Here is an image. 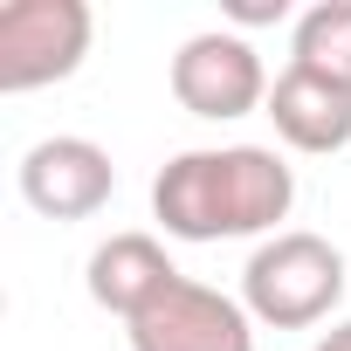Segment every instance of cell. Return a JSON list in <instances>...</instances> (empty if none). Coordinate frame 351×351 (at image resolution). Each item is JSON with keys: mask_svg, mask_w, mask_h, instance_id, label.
I'll return each instance as SVG.
<instances>
[{"mask_svg": "<svg viewBox=\"0 0 351 351\" xmlns=\"http://www.w3.org/2000/svg\"><path fill=\"white\" fill-rule=\"evenodd\" d=\"M131 351H255V317L241 296L180 276L145 317H131Z\"/></svg>", "mask_w": 351, "mask_h": 351, "instance_id": "5", "label": "cell"}, {"mask_svg": "<svg viewBox=\"0 0 351 351\" xmlns=\"http://www.w3.org/2000/svg\"><path fill=\"white\" fill-rule=\"evenodd\" d=\"M269 124H276V138L289 152H310V158L344 152L351 145V90L317 76V69H303V62H289L276 76V90H269Z\"/></svg>", "mask_w": 351, "mask_h": 351, "instance_id": "7", "label": "cell"}, {"mask_svg": "<svg viewBox=\"0 0 351 351\" xmlns=\"http://www.w3.org/2000/svg\"><path fill=\"white\" fill-rule=\"evenodd\" d=\"M282 14H289V0H228V21H241V28H269Z\"/></svg>", "mask_w": 351, "mask_h": 351, "instance_id": "10", "label": "cell"}, {"mask_svg": "<svg viewBox=\"0 0 351 351\" xmlns=\"http://www.w3.org/2000/svg\"><path fill=\"white\" fill-rule=\"evenodd\" d=\"M296 207V172L269 145H200L158 165L152 221L172 241H248L282 234Z\"/></svg>", "mask_w": 351, "mask_h": 351, "instance_id": "1", "label": "cell"}, {"mask_svg": "<svg viewBox=\"0 0 351 351\" xmlns=\"http://www.w3.org/2000/svg\"><path fill=\"white\" fill-rule=\"evenodd\" d=\"M310 351H351V317H344V324H330V330H324Z\"/></svg>", "mask_w": 351, "mask_h": 351, "instance_id": "11", "label": "cell"}, {"mask_svg": "<svg viewBox=\"0 0 351 351\" xmlns=\"http://www.w3.org/2000/svg\"><path fill=\"white\" fill-rule=\"evenodd\" d=\"M172 282H180V269H172L165 241L158 234H110L97 255H90V303L110 310V317H145Z\"/></svg>", "mask_w": 351, "mask_h": 351, "instance_id": "8", "label": "cell"}, {"mask_svg": "<svg viewBox=\"0 0 351 351\" xmlns=\"http://www.w3.org/2000/svg\"><path fill=\"white\" fill-rule=\"evenodd\" d=\"M269 90L276 83H269L248 35L207 28V35H186L180 56H172V97H180V110H193L207 124H234V117L269 110Z\"/></svg>", "mask_w": 351, "mask_h": 351, "instance_id": "4", "label": "cell"}, {"mask_svg": "<svg viewBox=\"0 0 351 351\" xmlns=\"http://www.w3.org/2000/svg\"><path fill=\"white\" fill-rule=\"evenodd\" d=\"M97 35L90 0H8L0 8V97H28L83 69Z\"/></svg>", "mask_w": 351, "mask_h": 351, "instance_id": "3", "label": "cell"}, {"mask_svg": "<svg viewBox=\"0 0 351 351\" xmlns=\"http://www.w3.org/2000/svg\"><path fill=\"white\" fill-rule=\"evenodd\" d=\"M117 193V165L97 138H42L21 152V200L42 221H90Z\"/></svg>", "mask_w": 351, "mask_h": 351, "instance_id": "6", "label": "cell"}, {"mask_svg": "<svg viewBox=\"0 0 351 351\" xmlns=\"http://www.w3.org/2000/svg\"><path fill=\"white\" fill-rule=\"evenodd\" d=\"M241 303H248L255 324H276V330L324 324L344 303V255H337V241H324L310 228L269 234L248 255V269H241Z\"/></svg>", "mask_w": 351, "mask_h": 351, "instance_id": "2", "label": "cell"}, {"mask_svg": "<svg viewBox=\"0 0 351 351\" xmlns=\"http://www.w3.org/2000/svg\"><path fill=\"white\" fill-rule=\"evenodd\" d=\"M289 62H303V69H317V76L351 90V0H317V8L296 14Z\"/></svg>", "mask_w": 351, "mask_h": 351, "instance_id": "9", "label": "cell"}]
</instances>
